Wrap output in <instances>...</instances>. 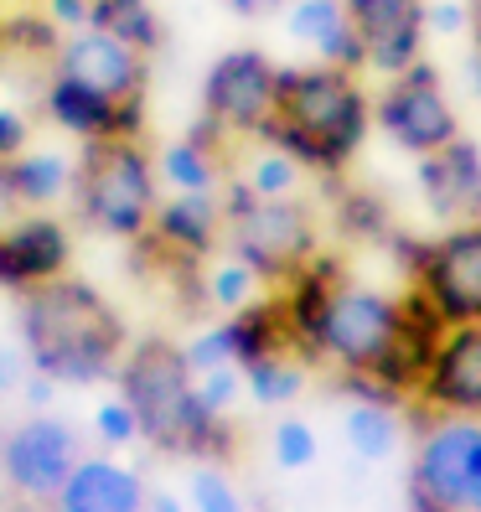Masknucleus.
<instances>
[{"label": "nucleus", "mask_w": 481, "mask_h": 512, "mask_svg": "<svg viewBox=\"0 0 481 512\" xmlns=\"http://www.w3.org/2000/svg\"><path fill=\"white\" fill-rule=\"evenodd\" d=\"M244 182H249L259 197H290L295 182H300V166L285 156V150H275V145H264V140H259V156L249 161Z\"/></svg>", "instance_id": "nucleus-28"}, {"label": "nucleus", "mask_w": 481, "mask_h": 512, "mask_svg": "<svg viewBox=\"0 0 481 512\" xmlns=\"http://www.w3.org/2000/svg\"><path fill=\"white\" fill-rule=\"evenodd\" d=\"M145 512H182V502L171 492H145Z\"/></svg>", "instance_id": "nucleus-40"}, {"label": "nucleus", "mask_w": 481, "mask_h": 512, "mask_svg": "<svg viewBox=\"0 0 481 512\" xmlns=\"http://www.w3.org/2000/svg\"><path fill=\"white\" fill-rule=\"evenodd\" d=\"M223 6L233 11V16H264V11H275V6H285V0H223Z\"/></svg>", "instance_id": "nucleus-39"}, {"label": "nucleus", "mask_w": 481, "mask_h": 512, "mask_svg": "<svg viewBox=\"0 0 481 512\" xmlns=\"http://www.w3.org/2000/svg\"><path fill=\"white\" fill-rule=\"evenodd\" d=\"M182 352H187V368H192V373H207V368L233 363V352H228V331H223V326L202 331V337H197L192 347H182Z\"/></svg>", "instance_id": "nucleus-34"}, {"label": "nucleus", "mask_w": 481, "mask_h": 512, "mask_svg": "<svg viewBox=\"0 0 481 512\" xmlns=\"http://www.w3.org/2000/svg\"><path fill=\"white\" fill-rule=\"evenodd\" d=\"M0 290H16V275H11V259H6V233H0Z\"/></svg>", "instance_id": "nucleus-41"}, {"label": "nucleus", "mask_w": 481, "mask_h": 512, "mask_svg": "<svg viewBox=\"0 0 481 512\" xmlns=\"http://www.w3.org/2000/svg\"><path fill=\"white\" fill-rule=\"evenodd\" d=\"M57 47H63V26H57L42 6H21L0 21V52L32 57V63H52Z\"/></svg>", "instance_id": "nucleus-23"}, {"label": "nucleus", "mask_w": 481, "mask_h": 512, "mask_svg": "<svg viewBox=\"0 0 481 512\" xmlns=\"http://www.w3.org/2000/svg\"><path fill=\"white\" fill-rule=\"evenodd\" d=\"M481 492V419L435 414L409 461V512H466Z\"/></svg>", "instance_id": "nucleus-6"}, {"label": "nucleus", "mask_w": 481, "mask_h": 512, "mask_svg": "<svg viewBox=\"0 0 481 512\" xmlns=\"http://www.w3.org/2000/svg\"><path fill=\"white\" fill-rule=\"evenodd\" d=\"M6 233V259H11V275H16V295L26 285H42L52 275H68V259H73V238L68 228L37 213V207H26V213L11 218V228H0Z\"/></svg>", "instance_id": "nucleus-18"}, {"label": "nucleus", "mask_w": 481, "mask_h": 512, "mask_svg": "<svg viewBox=\"0 0 481 512\" xmlns=\"http://www.w3.org/2000/svg\"><path fill=\"white\" fill-rule=\"evenodd\" d=\"M373 125L409 156H430V150L461 135V119L445 99L440 73L430 63H419V57L404 73L388 78V88L373 99Z\"/></svg>", "instance_id": "nucleus-8"}, {"label": "nucleus", "mask_w": 481, "mask_h": 512, "mask_svg": "<svg viewBox=\"0 0 481 512\" xmlns=\"http://www.w3.org/2000/svg\"><path fill=\"white\" fill-rule=\"evenodd\" d=\"M26 512H145V481L109 456H83L63 487Z\"/></svg>", "instance_id": "nucleus-17"}, {"label": "nucleus", "mask_w": 481, "mask_h": 512, "mask_svg": "<svg viewBox=\"0 0 481 512\" xmlns=\"http://www.w3.org/2000/svg\"><path fill=\"white\" fill-rule=\"evenodd\" d=\"M42 109L52 125H63L78 140H114V135L145 130V99H109V94H94V88H83L63 73L47 78Z\"/></svg>", "instance_id": "nucleus-15"}, {"label": "nucleus", "mask_w": 481, "mask_h": 512, "mask_svg": "<svg viewBox=\"0 0 481 512\" xmlns=\"http://www.w3.org/2000/svg\"><path fill=\"white\" fill-rule=\"evenodd\" d=\"M47 68L109 99H145V83H150V57L135 52L130 42H119L114 32H104V26L63 32V47H57Z\"/></svg>", "instance_id": "nucleus-12"}, {"label": "nucleus", "mask_w": 481, "mask_h": 512, "mask_svg": "<svg viewBox=\"0 0 481 512\" xmlns=\"http://www.w3.org/2000/svg\"><path fill=\"white\" fill-rule=\"evenodd\" d=\"M244 373V388L254 394V404H290L295 394H300V383H306V368L295 363V352H269V357H259V363H249V368H238Z\"/></svg>", "instance_id": "nucleus-26"}, {"label": "nucleus", "mask_w": 481, "mask_h": 512, "mask_svg": "<svg viewBox=\"0 0 481 512\" xmlns=\"http://www.w3.org/2000/svg\"><path fill=\"white\" fill-rule=\"evenodd\" d=\"M476 47H481V0H476Z\"/></svg>", "instance_id": "nucleus-44"}, {"label": "nucleus", "mask_w": 481, "mask_h": 512, "mask_svg": "<svg viewBox=\"0 0 481 512\" xmlns=\"http://www.w3.org/2000/svg\"><path fill=\"white\" fill-rule=\"evenodd\" d=\"M275 461L285 471H306L316 461V430L300 425V419H280L275 425Z\"/></svg>", "instance_id": "nucleus-30"}, {"label": "nucleus", "mask_w": 481, "mask_h": 512, "mask_svg": "<svg viewBox=\"0 0 481 512\" xmlns=\"http://www.w3.org/2000/svg\"><path fill=\"white\" fill-rule=\"evenodd\" d=\"M471 78H476V88H481V52H476V63H471Z\"/></svg>", "instance_id": "nucleus-43"}, {"label": "nucleus", "mask_w": 481, "mask_h": 512, "mask_svg": "<svg viewBox=\"0 0 481 512\" xmlns=\"http://www.w3.org/2000/svg\"><path fill=\"white\" fill-rule=\"evenodd\" d=\"M404 300L342 280L311 326L306 363H332L337 373H378L399 347Z\"/></svg>", "instance_id": "nucleus-5"}, {"label": "nucleus", "mask_w": 481, "mask_h": 512, "mask_svg": "<svg viewBox=\"0 0 481 512\" xmlns=\"http://www.w3.org/2000/svg\"><path fill=\"white\" fill-rule=\"evenodd\" d=\"M285 32L316 52V63H337V68H352L363 73V42H357L352 21H347V6L342 0H290L285 6Z\"/></svg>", "instance_id": "nucleus-19"}, {"label": "nucleus", "mask_w": 481, "mask_h": 512, "mask_svg": "<svg viewBox=\"0 0 481 512\" xmlns=\"http://www.w3.org/2000/svg\"><path fill=\"white\" fill-rule=\"evenodd\" d=\"M425 26H435V32H461V26H466V11L450 6V0H445V6H425Z\"/></svg>", "instance_id": "nucleus-37"}, {"label": "nucleus", "mask_w": 481, "mask_h": 512, "mask_svg": "<svg viewBox=\"0 0 481 512\" xmlns=\"http://www.w3.org/2000/svg\"><path fill=\"white\" fill-rule=\"evenodd\" d=\"M414 290L440 311L445 326L481 321V218L430 238V254L414 275Z\"/></svg>", "instance_id": "nucleus-11"}, {"label": "nucleus", "mask_w": 481, "mask_h": 512, "mask_svg": "<svg viewBox=\"0 0 481 512\" xmlns=\"http://www.w3.org/2000/svg\"><path fill=\"white\" fill-rule=\"evenodd\" d=\"M419 404L430 414H466L481 419V321H461L440 331L430 368L414 383Z\"/></svg>", "instance_id": "nucleus-13"}, {"label": "nucleus", "mask_w": 481, "mask_h": 512, "mask_svg": "<svg viewBox=\"0 0 481 512\" xmlns=\"http://www.w3.org/2000/svg\"><path fill=\"white\" fill-rule=\"evenodd\" d=\"M0 182H6V197L16 213H26V207H47L52 197H63L73 187V166L63 156H32V150H21V156L0 161Z\"/></svg>", "instance_id": "nucleus-21"}, {"label": "nucleus", "mask_w": 481, "mask_h": 512, "mask_svg": "<svg viewBox=\"0 0 481 512\" xmlns=\"http://www.w3.org/2000/svg\"><path fill=\"white\" fill-rule=\"evenodd\" d=\"M238 394H244V373H238L233 363L197 373V399H202L207 409H213V414H228V409L238 404Z\"/></svg>", "instance_id": "nucleus-31"}, {"label": "nucleus", "mask_w": 481, "mask_h": 512, "mask_svg": "<svg viewBox=\"0 0 481 512\" xmlns=\"http://www.w3.org/2000/svg\"><path fill=\"white\" fill-rule=\"evenodd\" d=\"M419 192H425L430 213L450 228L481 218V145L456 135L430 156H419Z\"/></svg>", "instance_id": "nucleus-16"}, {"label": "nucleus", "mask_w": 481, "mask_h": 512, "mask_svg": "<svg viewBox=\"0 0 481 512\" xmlns=\"http://www.w3.org/2000/svg\"><path fill=\"white\" fill-rule=\"evenodd\" d=\"M21 342L26 363L52 383H104L125 357V316L73 275H52L21 290Z\"/></svg>", "instance_id": "nucleus-3"}, {"label": "nucleus", "mask_w": 481, "mask_h": 512, "mask_svg": "<svg viewBox=\"0 0 481 512\" xmlns=\"http://www.w3.org/2000/svg\"><path fill=\"white\" fill-rule=\"evenodd\" d=\"M21 6H42V0H21Z\"/></svg>", "instance_id": "nucleus-46"}, {"label": "nucleus", "mask_w": 481, "mask_h": 512, "mask_svg": "<svg viewBox=\"0 0 481 512\" xmlns=\"http://www.w3.org/2000/svg\"><path fill=\"white\" fill-rule=\"evenodd\" d=\"M280 99V63H269L259 47L223 52L202 78V114H213L228 135H259V125L275 114Z\"/></svg>", "instance_id": "nucleus-10"}, {"label": "nucleus", "mask_w": 481, "mask_h": 512, "mask_svg": "<svg viewBox=\"0 0 481 512\" xmlns=\"http://www.w3.org/2000/svg\"><path fill=\"white\" fill-rule=\"evenodd\" d=\"M11 383H16V357H6V352H0V394H6Z\"/></svg>", "instance_id": "nucleus-42"}, {"label": "nucleus", "mask_w": 481, "mask_h": 512, "mask_svg": "<svg viewBox=\"0 0 481 512\" xmlns=\"http://www.w3.org/2000/svg\"><path fill=\"white\" fill-rule=\"evenodd\" d=\"M94 425H99L104 445H130V440L140 435V425H135V409H130L125 399H109V404L94 414Z\"/></svg>", "instance_id": "nucleus-33"}, {"label": "nucleus", "mask_w": 481, "mask_h": 512, "mask_svg": "<svg viewBox=\"0 0 481 512\" xmlns=\"http://www.w3.org/2000/svg\"><path fill=\"white\" fill-rule=\"evenodd\" d=\"M192 507L197 512H249L244 497H238V487L213 461H202V471H192Z\"/></svg>", "instance_id": "nucleus-29"}, {"label": "nucleus", "mask_w": 481, "mask_h": 512, "mask_svg": "<svg viewBox=\"0 0 481 512\" xmlns=\"http://www.w3.org/2000/svg\"><path fill=\"white\" fill-rule=\"evenodd\" d=\"M88 26H104V32H114L119 42H130L145 57H156L166 42V26L150 0H94V21Z\"/></svg>", "instance_id": "nucleus-22"}, {"label": "nucleus", "mask_w": 481, "mask_h": 512, "mask_svg": "<svg viewBox=\"0 0 481 512\" xmlns=\"http://www.w3.org/2000/svg\"><path fill=\"white\" fill-rule=\"evenodd\" d=\"M119 399L135 409L140 435L161 456H187V461H213L223 466L233 456V425L228 414H213L197 399V373L187 368V352L166 337H145L125 347L114 368Z\"/></svg>", "instance_id": "nucleus-2"}, {"label": "nucleus", "mask_w": 481, "mask_h": 512, "mask_svg": "<svg viewBox=\"0 0 481 512\" xmlns=\"http://www.w3.org/2000/svg\"><path fill=\"white\" fill-rule=\"evenodd\" d=\"M259 275L244 264V259H233L228 254V264H213L207 269V280H202V290H207V306H218V311H244L249 300H259Z\"/></svg>", "instance_id": "nucleus-27"}, {"label": "nucleus", "mask_w": 481, "mask_h": 512, "mask_svg": "<svg viewBox=\"0 0 481 512\" xmlns=\"http://www.w3.org/2000/svg\"><path fill=\"white\" fill-rule=\"evenodd\" d=\"M223 244L264 285H285L316 254V218L295 197H254L244 213L223 218Z\"/></svg>", "instance_id": "nucleus-7"}, {"label": "nucleus", "mask_w": 481, "mask_h": 512, "mask_svg": "<svg viewBox=\"0 0 481 512\" xmlns=\"http://www.w3.org/2000/svg\"><path fill=\"white\" fill-rule=\"evenodd\" d=\"M342 6L373 73L394 78L425 52V0H342Z\"/></svg>", "instance_id": "nucleus-14"}, {"label": "nucleus", "mask_w": 481, "mask_h": 512, "mask_svg": "<svg viewBox=\"0 0 481 512\" xmlns=\"http://www.w3.org/2000/svg\"><path fill=\"white\" fill-rule=\"evenodd\" d=\"M52 394H57V383H52L47 373H32V378H26V404H32L37 414L52 404Z\"/></svg>", "instance_id": "nucleus-38"}, {"label": "nucleus", "mask_w": 481, "mask_h": 512, "mask_svg": "<svg viewBox=\"0 0 481 512\" xmlns=\"http://www.w3.org/2000/svg\"><path fill=\"white\" fill-rule=\"evenodd\" d=\"M342 223L352 228V233H363V238H388V213L368 197V192H342Z\"/></svg>", "instance_id": "nucleus-32"}, {"label": "nucleus", "mask_w": 481, "mask_h": 512, "mask_svg": "<svg viewBox=\"0 0 481 512\" xmlns=\"http://www.w3.org/2000/svg\"><path fill=\"white\" fill-rule=\"evenodd\" d=\"M78 461H83V440L68 419L32 414L26 425H16L0 440V476H6V487L21 507H42Z\"/></svg>", "instance_id": "nucleus-9"}, {"label": "nucleus", "mask_w": 481, "mask_h": 512, "mask_svg": "<svg viewBox=\"0 0 481 512\" xmlns=\"http://www.w3.org/2000/svg\"><path fill=\"white\" fill-rule=\"evenodd\" d=\"M347 445L363 461H388V456H394V445H399V409L357 399L347 409Z\"/></svg>", "instance_id": "nucleus-25"}, {"label": "nucleus", "mask_w": 481, "mask_h": 512, "mask_svg": "<svg viewBox=\"0 0 481 512\" xmlns=\"http://www.w3.org/2000/svg\"><path fill=\"white\" fill-rule=\"evenodd\" d=\"M73 207L88 228L130 238L150 228L161 207V171L140 135L114 140H83V156L73 166Z\"/></svg>", "instance_id": "nucleus-4"}, {"label": "nucleus", "mask_w": 481, "mask_h": 512, "mask_svg": "<svg viewBox=\"0 0 481 512\" xmlns=\"http://www.w3.org/2000/svg\"><path fill=\"white\" fill-rule=\"evenodd\" d=\"M42 11L63 26V32H78V26L94 21V0H42Z\"/></svg>", "instance_id": "nucleus-36"}, {"label": "nucleus", "mask_w": 481, "mask_h": 512, "mask_svg": "<svg viewBox=\"0 0 481 512\" xmlns=\"http://www.w3.org/2000/svg\"><path fill=\"white\" fill-rule=\"evenodd\" d=\"M156 171H161V182H171L176 192H218L223 187V161L213 156V150L192 145L187 135L161 150Z\"/></svg>", "instance_id": "nucleus-24"}, {"label": "nucleus", "mask_w": 481, "mask_h": 512, "mask_svg": "<svg viewBox=\"0 0 481 512\" xmlns=\"http://www.w3.org/2000/svg\"><path fill=\"white\" fill-rule=\"evenodd\" d=\"M368 125H373V99L363 78L337 63H306V68H280L275 114L259 125L254 140L285 150L300 171L342 176Z\"/></svg>", "instance_id": "nucleus-1"}, {"label": "nucleus", "mask_w": 481, "mask_h": 512, "mask_svg": "<svg viewBox=\"0 0 481 512\" xmlns=\"http://www.w3.org/2000/svg\"><path fill=\"white\" fill-rule=\"evenodd\" d=\"M26 140H32V125L16 114V109H0V161H11L26 150Z\"/></svg>", "instance_id": "nucleus-35"}, {"label": "nucleus", "mask_w": 481, "mask_h": 512, "mask_svg": "<svg viewBox=\"0 0 481 512\" xmlns=\"http://www.w3.org/2000/svg\"><path fill=\"white\" fill-rule=\"evenodd\" d=\"M150 233H156L166 249H176V254L207 259V254L223 244V207H218V192H176L171 202L156 207Z\"/></svg>", "instance_id": "nucleus-20"}, {"label": "nucleus", "mask_w": 481, "mask_h": 512, "mask_svg": "<svg viewBox=\"0 0 481 512\" xmlns=\"http://www.w3.org/2000/svg\"><path fill=\"white\" fill-rule=\"evenodd\" d=\"M466 512H481V492H476V502H471V507H466Z\"/></svg>", "instance_id": "nucleus-45"}]
</instances>
